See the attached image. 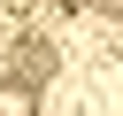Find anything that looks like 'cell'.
Here are the masks:
<instances>
[{"instance_id":"cell-1","label":"cell","mask_w":123,"mask_h":116,"mask_svg":"<svg viewBox=\"0 0 123 116\" xmlns=\"http://www.w3.org/2000/svg\"><path fill=\"white\" fill-rule=\"evenodd\" d=\"M8 77H15V85H46V77H54V46H46V39H15Z\"/></svg>"}]
</instances>
